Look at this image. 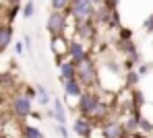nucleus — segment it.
Wrapping results in <instances>:
<instances>
[{"label":"nucleus","mask_w":153,"mask_h":138,"mask_svg":"<svg viewBox=\"0 0 153 138\" xmlns=\"http://www.w3.org/2000/svg\"><path fill=\"white\" fill-rule=\"evenodd\" d=\"M48 117H52L56 124H66V109H64V103L60 99L52 101V107L48 109Z\"/></svg>","instance_id":"nucleus-11"},{"label":"nucleus","mask_w":153,"mask_h":138,"mask_svg":"<svg viewBox=\"0 0 153 138\" xmlns=\"http://www.w3.org/2000/svg\"><path fill=\"white\" fill-rule=\"evenodd\" d=\"M68 21L71 17L66 15V10H50V17L46 21V31L50 33V37H60L68 33Z\"/></svg>","instance_id":"nucleus-2"},{"label":"nucleus","mask_w":153,"mask_h":138,"mask_svg":"<svg viewBox=\"0 0 153 138\" xmlns=\"http://www.w3.org/2000/svg\"><path fill=\"white\" fill-rule=\"evenodd\" d=\"M29 117H35V120H42V113H39V111H33V109H31V113H29Z\"/></svg>","instance_id":"nucleus-26"},{"label":"nucleus","mask_w":153,"mask_h":138,"mask_svg":"<svg viewBox=\"0 0 153 138\" xmlns=\"http://www.w3.org/2000/svg\"><path fill=\"white\" fill-rule=\"evenodd\" d=\"M139 134H143V136H151L153 134V124L147 117H143V115L139 120Z\"/></svg>","instance_id":"nucleus-17"},{"label":"nucleus","mask_w":153,"mask_h":138,"mask_svg":"<svg viewBox=\"0 0 153 138\" xmlns=\"http://www.w3.org/2000/svg\"><path fill=\"white\" fill-rule=\"evenodd\" d=\"M25 95H27V97H31V99H35V89H33V87H27Z\"/></svg>","instance_id":"nucleus-24"},{"label":"nucleus","mask_w":153,"mask_h":138,"mask_svg":"<svg viewBox=\"0 0 153 138\" xmlns=\"http://www.w3.org/2000/svg\"><path fill=\"white\" fill-rule=\"evenodd\" d=\"M89 56H91V46L89 43H85V41L76 39V37H68V46H66V58L68 60L79 64Z\"/></svg>","instance_id":"nucleus-7"},{"label":"nucleus","mask_w":153,"mask_h":138,"mask_svg":"<svg viewBox=\"0 0 153 138\" xmlns=\"http://www.w3.org/2000/svg\"><path fill=\"white\" fill-rule=\"evenodd\" d=\"M93 8H95V4L91 0H68L66 15L73 21H85V19L93 17Z\"/></svg>","instance_id":"nucleus-4"},{"label":"nucleus","mask_w":153,"mask_h":138,"mask_svg":"<svg viewBox=\"0 0 153 138\" xmlns=\"http://www.w3.org/2000/svg\"><path fill=\"white\" fill-rule=\"evenodd\" d=\"M108 6H112V8H118V4H120V0H103Z\"/></svg>","instance_id":"nucleus-25"},{"label":"nucleus","mask_w":153,"mask_h":138,"mask_svg":"<svg viewBox=\"0 0 153 138\" xmlns=\"http://www.w3.org/2000/svg\"><path fill=\"white\" fill-rule=\"evenodd\" d=\"M33 15H35V2L29 0V2H25V6H23V19H31Z\"/></svg>","instance_id":"nucleus-18"},{"label":"nucleus","mask_w":153,"mask_h":138,"mask_svg":"<svg viewBox=\"0 0 153 138\" xmlns=\"http://www.w3.org/2000/svg\"><path fill=\"white\" fill-rule=\"evenodd\" d=\"M62 84H64V93H66V97H73V99H79V97H81V93L85 91V89H83V84L76 81V76L62 81Z\"/></svg>","instance_id":"nucleus-14"},{"label":"nucleus","mask_w":153,"mask_h":138,"mask_svg":"<svg viewBox=\"0 0 153 138\" xmlns=\"http://www.w3.org/2000/svg\"><path fill=\"white\" fill-rule=\"evenodd\" d=\"M76 81L83 84V89H100V70L93 56L76 64Z\"/></svg>","instance_id":"nucleus-1"},{"label":"nucleus","mask_w":153,"mask_h":138,"mask_svg":"<svg viewBox=\"0 0 153 138\" xmlns=\"http://www.w3.org/2000/svg\"><path fill=\"white\" fill-rule=\"evenodd\" d=\"M134 70L139 72V76H145V74H149V70H151V66H149V64H141V62H139Z\"/></svg>","instance_id":"nucleus-20"},{"label":"nucleus","mask_w":153,"mask_h":138,"mask_svg":"<svg viewBox=\"0 0 153 138\" xmlns=\"http://www.w3.org/2000/svg\"><path fill=\"white\" fill-rule=\"evenodd\" d=\"M35 99H37V103L39 105H50V101H52V95H50V91L44 87V84H37L35 87Z\"/></svg>","instance_id":"nucleus-15"},{"label":"nucleus","mask_w":153,"mask_h":138,"mask_svg":"<svg viewBox=\"0 0 153 138\" xmlns=\"http://www.w3.org/2000/svg\"><path fill=\"white\" fill-rule=\"evenodd\" d=\"M73 37L85 41V43H93L97 39V25L91 21V19H85V21H75V27H73Z\"/></svg>","instance_id":"nucleus-6"},{"label":"nucleus","mask_w":153,"mask_h":138,"mask_svg":"<svg viewBox=\"0 0 153 138\" xmlns=\"http://www.w3.org/2000/svg\"><path fill=\"white\" fill-rule=\"evenodd\" d=\"M66 46H68V37L60 35V37H50V48L54 56H56V62H60L62 58H66Z\"/></svg>","instance_id":"nucleus-10"},{"label":"nucleus","mask_w":153,"mask_h":138,"mask_svg":"<svg viewBox=\"0 0 153 138\" xmlns=\"http://www.w3.org/2000/svg\"><path fill=\"white\" fill-rule=\"evenodd\" d=\"M68 0H50V10H66Z\"/></svg>","instance_id":"nucleus-19"},{"label":"nucleus","mask_w":153,"mask_h":138,"mask_svg":"<svg viewBox=\"0 0 153 138\" xmlns=\"http://www.w3.org/2000/svg\"><path fill=\"white\" fill-rule=\"evenodd\" d=\"M13 35H15L13 25H10V23H6V21H0V52H4V50L10 46Z\"/></svg>","instance_id":"nucleus-13"},{"label":"nucleus","mask_w":153,"mask_h":138,"mask_svg":"<svg viewBox=\"0 0 153 138\" xmlns=\"http://www.w3.org/2000/svg\"><path fill=\"white\" fill-rule=\"evenodd\" d=\"M143 29H145L147 33H153V12L145 19V21H143Z\"/></svg>","instance_id":"nucleus-21"},{"label":"nucleus","mask_w":153,"mask_h":138,"mask_svg":"<svg viewBox=\"0 0 153 138\" xmlns=\"http://www.w3.org/2000/svg\"><path fill=\"white\" fill-rule=\"evenodd\" d=\"M100 126V132H102V138H126V130L122 126V120H118L114 113L110 117H105L103 122L97 124Z\"/></svg>","instance_id":"nucleus-5"},{"label":"nucleus","mask_w":153,"mask_h":138,"mask_svg":"<svg viewBox=\"0 0 153 138\" xmlns=\"http://www.w3.org/2000/svg\"><path fill=\"white\" fill-rule=\"evenodd\" d=\"M0 15H2V12H0Z\"/></svg>","instance_id":"nucleus-29"},{"label":"nucleus","mask_w":153,"mask_h":138,"mask_svg":"<svg viewBox=\"0 0 153 138\" xmlns=\"http://www.w3.org/2000/svg\"><path fill=\"white\" fill-rule=\"evenodd\" d=\"M15 54L17 56L25 54V43H23V41H17V43H15Z\"/></svg>","instance_id":"nucleus-23"},{"label":"nucleus","mask_w":153,"mask_h":138,"mask_svg":"<svg viewBox=\"0 0 153 138\" xmlns=\"http://www.w3.org/2000/svg\"><path fill=\"white\" fill-rule=\"evenodd\" d=\"M91 2H93V4H100V2H103V0H91Z\"/></svg>","instance_id":"nucleus-28"},{"label":"nucleus","mask_w":153,"mask_h":138,"mask_svg":"<svg viewBox=\"0 0 153 138\" xmlns=\"http://www.w3.org/2000/svg\"><path fill=\"white\" fill-rule=\"evenodd\" d=\"M112 6H108L105 2H100V4H95V8H93V17H91V21L97 25V27H108V23H110V15H112Z\"/></svg>","instance_id":"nucleus-9"},{"label":"nucleus","mask_w":153,"mask_h":138,"mask_svg":"<svg viewBox=\"0 0 153 138\" xmlns=\"http://www.w3.org/2000/svg\"><path fill=\"white\" fill-rule=\"evenodd\" d=\"M21 136H23V138H44V134H42L39 128L25 124V126H21Z\"/></svg>","instance_id":"nucleus-16"},{"label":"nucleus","mask_w":153,"mask_h":138,"mask_svg":"<svg viewBox=\"0 0 153 138\" xmlns=\"http://www.w3.org/2000/svg\"><path fill=\"white\" fill-rule=\"evenodd\" d=\"M58 72H60V81L73 79V76H76V64L68 58H62L58 62Z\"/></svg>","instance_id":"nucleus-12"},{"label":"nucleus","mask_w":153,"mask_h":138,"mask_svg":"<svg viewBox=\"0 0 153 138\" xmlns=\"http://www.w3.org/2000/svg\"><path fill=\"white\" fill-rule=\"evenodd\" d=\"M31 109H33V99L27 97L25 93H15L10 97V111H13V115H15L17 122L27 120Z\"/></svg>","instance_id":"nucleus-3"},{"label":"nucleus","mask_w":153,"mask_h":138,"mask_svg":"<svg viewBox=\"0 0 153 138\" xmlns=\"http://www.w3.org/2000/svg\"><path fill=\"white\" fill-rule=\"evenodd\" d=\"M73 130H75L76 136H81V138H91V136H93V130H95V124H93L89 117L79 115V117H75V122H73Z\"/></svg>","instance_id":"nucleus-8"},{"label":"nucleus","mask_w":153,"mask_h":138,"mask_svg":"<svg viewBox=\"0 0 153 138\" xmlns=\"http://www.w3.org/2000/svg\"><path fill=\"white\" fill-rule=\"evenodd\" d=\"M126 138H147V136H143V134H139V132H137V134H128Z\"/></svg>","instance_id":"nucleus-27"},{"label":"nucleus","mask_w":153,"mask_h":138,"mask_svg":"<svg viewBox=\"0 0 153 138\" xmlns=\"http://www.w3.org/2000/svg\"><path fill=\"white\" fill-rule=\"evenodd\" d=\"M56 132L60 134V138H68V128H66V124H56Z\"/></svg>","instance_id":"nucleus-22"}]
</instances>
